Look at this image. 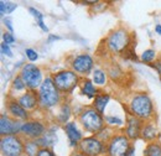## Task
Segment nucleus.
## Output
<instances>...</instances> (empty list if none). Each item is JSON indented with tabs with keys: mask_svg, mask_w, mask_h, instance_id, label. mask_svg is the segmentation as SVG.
<instances>
[{
	"mask_svg": "<svg viewBox=\"0 0 161 156\" xmlns=\"http://www.w3.org/2000/svg\"><path fill=\"white\" fill-rule=\"evenodd\" d=\"M39 99L42 108H52L60 102V91L57 89L51 77H47L42 82L39 92Z\"/></svg>",
	"mask_w": 161,
	"mask_h": 156,
	"instance_id": "obj_1",
	"label": "nucleus"
},
{
	"mask_svg": "<svg viewBox=\"0 0 161 156\" xmlns=\"http://www.w3.org/2000/svg\"><path fill=\"white\" fill-rule=\"evenodd\" d=\"M130 110L134 114V117L139 118V119H149L153 115L154 105L147 94L140 93L131 99Z\"/></svg>",
	"mask_w": 161,
	"mask_h": 156,
	"instance_id": "obj_2",
	"label": "nucleus"
},
{
	"mask_svg": "<svg viewBox=\"0 0 161 156\" xmlns=\"http://www.w3.org/2000/svg\"><path fill=\"white\" fill-rule=\"evenodd\" d=\"M80 123L83 125V128L87 131L91 133H98L99 130L103 129L104 125V120L102 114L94 108H87L82 112L80 114Z\"/></svg>",
	"mask_w": 161,
	"mask_h": 156,
	"instance_id": "obj_3",
	"label": "nucleus"
},
{
	"mask_svg": "<svg viewBox=\"0 0 161 156\" xmlns=\"http://www.w3.org/2000/svg\"><path fill=\"white\" fill-rule=\"evenodd\" d=\"M107 43H108V48L112 52H120V53H123L125 50L129 48L130 36L124 29H119V30H115L114 32H112L109 35Z\"/></svg>",
	"mask_w": 161,
	"mask_h": 156,
	"instance_id": "obj_4",
	"label": "nucleus"
},
{
	"mask_svg": "<svg viewBox=\"0 0 161 156\" xmlns=\"http://www.w3.org/2000/svg\"><path fill=\"white\" fill-rule=\"evenodd\" d=\"M20 76L22 81L25 82L26 87L30 88V91L36 89L37 87H41L42 84V73L40 68L35 64H25L20 72Z\"/></svg>",
	"mask_w": 161,
	"mask_h": 156,
	"instance_id": "obj_5",
	"label": "nucleus"
},
{
	"mask_svg": "<svg viewBox=\"0 0 161 156\" xmlns=\"http://www.w3.org/2000/svg\"><path fill=\"white\" fill-rule=\"evenodd\" d=\"M53 83L60 92H71L78 83V76L75 71H61L53 76Z\"/></svg>",
	"mask_w": 161,
	"mask_h": 156,
	"instance_id": "obj_6",
	"label": "nucleus"
},
{
	"mask_svg": "<svg viewBox=\"0 0 161 156\" xmlns=\"http://www.w3.org/2000/svg\"><path fill=\"white\" fill-rule=\"evenodd\" d=\"M0 149L4 156H20L25 150V145L19 136H4L0 142Z\"/></svg>",
	"mask_w": 161,
	"mask_h": 156,
	"instance_id": "obj_7",
	"label": "nucleus"
},
{
	"mask_svg": "<svg viewBox=\"0 0 161 156\" xmlns=\"http://www.w3.org/2000/svg\"><path fill=\"white\" fill-rule=\"evenodd\" d=\"M130 148L129 139L125 135H115L108 144V154L109 156H126Z\"/></svg>",
	"mask_w": 161,
	"mask_h": 156,
	"instance_id": "obj_8",
	"label": "nucleus"
},
{
	"mask_svg": "<svg viewBox=\"0 0 161 156\" xmlns=\"http://www.w3.org/2000/svg\"><path fill=\"white\" fill-rule=\"evenodd\" d=\"M80 150L86 156H98L104 151V145L98 137H86L80 142Z\"/></svg>",
	"mask_w": 161,
	"mask_h": 156,
	"instance_id": "obj_9",
	"label": "nucleus"
},
{
	"mask_svg": "<svg viewBox=\"0 0 161 156\" xmlns=\"http://www.w3.org/2000/svg\"><path fill=\"white\" fill-rule=\"evenodd\" d=\"M22 124L24 123L16 121L10 117H8L6 114H3L0 118V134H1V136H10V135L20 133Z\"/></svg>",
	"mask_w": 161,
	"mask_h": 156,
	"instance_id": "obj_10",
	"label": "nucleus"
},
{
	"mask_svg": "<svg viewBox=\"0 0 161 156\" xmlns=\"http://www.w3.org/2000/svg\"><path fill=\"white\" fill-rule=\"evenodd\" d=\"M21 133L25 134L31 140L40 139L45 134V125L40 121H25L21 128Z\"/></svg>",
	"mask_w": 161,
	"mask_h": 156,
	"instance_id": "obj_11",
	"label": "nucleus"
},
{
	"mask_svg": "<svg viewBox=\"0 0 161 156\" xmlns=\"http://www.w3.org/2000/svg\"><path fill=\"white\" fill-rule=\"evenodd\" d=\"M93 68V58L89 55H78L72 61V70L76 73L86 75Z\"/></svg>",
	"mask_w": 161,
	"mask_h": 156,
	"instance_id": "obj_12",
	"label": "nucleus"
},
{
	"mask_svg": "<svg viewBox=\"0 0 161 156\" xmlns=\"http://www.w3.org/2000/svg\"><path fill=\"white\" fill-rule=\"evenodd\" d=\"M18 102H19V104H20L24 109L30 110V109H34V108L37 107V104L40 103V99H39V96L34 91H29L25 94H22L19 98Z\"/></svg>",
	"mask_w": 161,
	"mask_h": 156,
	"instance_id": "obj_13",
	"label": "nucleus"
},
{
	"mask_svg": "<svg viewBox=\"0 0 161 156\" xmlns=\"http://www.w3.org/2000/svg\"><path fill=\"white\" fill-rule=\"evenodd\" d=\"M141 120L136 117H130L128 119V125H126V137L135 140L141 134Z\"/></svg>",
	"mask_w": 161,
	"mask_h": 156,
	"instance_id": "obj_14",
	"label": "nucleus"
},
{
	"mask_svg": "<svg viewBox=\"0 0 161 156\" xmlns=\"http://www.w3.org/2000/svg\"><path fill=\"white\" fill-rule=\"evenodd\" d=\"M64 129H66L67 136H68L69 141H71V145H72V146L80 145L78 142L82 141V134H80V130L77 129L76 124H75V123H67L66 126H64Z\"/></svg>",
	"mask_w": 161,
	"mask_h": 156,
	"instance_id": "obj_15",
	"label": "nucleus"
},
{
	"mask_svg": "<svg viewBox=\"0 0 161 156\" xmlns=\"http://www.w3.org/2000/svg\"><path fill=\"white\" fill-rule=\"evenodd\" d=\"M8 110L13 117L16 118V119H20V120H25L29 117L27 110L21 107L19 102H9L8 103Z\"/></svg>",
	"mask_w": 161,
	"mask_h": 156,
	"instance_id": "obj_16",
	"label": "nucleus"
},
{
	"mask_svg": "<svg viewBox=\"0 0 161 156\" xmlns=\"http://www.w3.org/2000/svg\"><path fill=\"white\" fill-rule=\"evenodd\" d=\"M141 136H142L144 140H146V141H151V140H154L155 137L158 136V129L155 128L154 124L147 123L141 129Z\"/></svg>",
	"mask_w": 161,
	"mask_h": 156,
	"instance_id": "obj_17",
	"label": "nucleus"
},
{
	"mask_svg": "<svg viewBox=\"0 0 161 156\" xmlns=\"http://www.w3.org/2000/svg\"><path fill=\"white\" fill-rule=\"evenodd\" d=\"M109 102V96L108 94H99L94 99V109H97L101 114H103L107 104Z\"/></svg>",
	"mask_w": 161,
	"mask_h": 156,
	"instance_id": "obj_18",
	"label": "nucleus"
},
{
	"mask_svg": "<svg viewBox=\"0 0 161 156\" xmlns=\"http://www.w3.org/2000/svg\"><path fill=\"white\" fill-rule=\"evenodd\" d=\"M36 142L47 149V146H51V145H53L56 142V136H55L53 133H47V134H43L40 139H37Z\"/></svg>",
	"mask_w": 161,
	"mask_h": 156,
	"instance_id": "obj_19",
	"label": "nucleus"
},
{
	"mask_svg": "<svg viewBox=\"0 0 161 156\" xmlns=\"http://www.w3.org/2000/svg\"><path fill=\"white\" fill-rule=\"evenodd\" d=\"M145 156H161V144L160 142H151L146 146Z\"/></svg>",
	"mask_w": 161,
	"mask_h": 156,
	"instance_id": "obj_20",
	"label": "nucleus"
},
{
	"mask_svg": "<svg viewBox=\"0 0 161 156\" xmlns=\"http://www.w3.org/2000/svg\"><path fill=\"white\" fill-rule=\"evenodd\" d=\"M96 93H97V89H96V87L93 86V83L91 82V81H84V83H83V87H82V94H84V96H87V97L92 98L96 96Z\"/></svg>",
	"mask_w": 161,
	"mask_h": 156,
	"instance_id": "obj_21",
	"label": "nucleus"
},
{
	"mask_svg": "<svg viewBox=\"0 0 161 156\" xmlns=\"http://www.w3.org/2000/svg\"><path fill=\"white\" fill-rule=\"evenodd\" d=\"M39 151V144L36 142V140L25 142V153L27 154V156H37Z\"/></svg>",
	"mask_w": 161,
	"mask_h": 156,
	"instance_id": "obj_22",
	"label": "nucleus"
},
{
	"mask_svg": "<svg viewBox=\"0 0 161 156\" xmlns=\"http://www.w3.org/2000/svg\"><path fill=\"white\" fill-rule=\"evenodd\" d=\"M15 9H16V4L10 3V1H4V0L0 1V11H1V15L11 14Z\"/></svg>",
	"mask_w": 161,
	"mask_h": 156,
	"instance_id": "obj_23",
	"label": "nucleus"
},
{
	"mask_svg": "<svg viewBox=\"0 0 161 156\" xmlns=\"http://www.w3.org/2000/svg\"><path fill=\"white\" fill-rule=\"evenodd\" d=\"M105 79H107V75H105V72H104L103 70H99V68L94 70V72H93V82H94L96 84H98V86H104Z\"/></svg>",
	"mask_w": 161,
	"mask_h": 156,
	"instance_id": "obj_24",
	"label": "nucleus"
},
{
	"mask_svg": "<svg viewBox=\"0 0 161 156\" xmlns=\"http://www.w3.org/2000/svg\"><path fill=\"white\" fill-rule=\"evenodd\" d=\"M69 114H71V109H69V105L68 104H64L62 108H61V112L58 114V120L61 123H66L69 118Z\"/></svg>",
	"mask_w": 161,
	"mask_h": 156,
	"instance_id": "obj_25",
	"label": "nucleus"
},
{
	"mask_svg": "<svg viewBox=\"0 0 161 156\" xmlns=\"http://www.w3.org/2000/svg\"><path fill=\"white\" fill-rule=\"evenodd\" d=\"M155 56H156V52H155L154 50H146V51H144L142 55H141V61H142V62H146V63L153 62V61L155 59Z\"/></svg>",
	"mask_w": 161,
	"mask_h": 156,
	"instance_id": "obj_26",
	"label": "nucleus"
},
{
	"mask_svg": "<svg viewBox=\"0 0 161 156\" xmlns=\"http://www.w3.org/2000/svg\"><path fill=\"white\" fill-rule=\"evenodd\" d=\"M29 11L37 19V21H39V25H40V27L43 30V31H47V27L45 26V24H43V21H42V19H43V16H42V14H41L39 10H36V9H34V8H30L29 9Z\"/></svg>",
	"mask_w": 161,
	"mask_h": 156,
	"instance_id": "obj_27",
	"label": "nucleus"
},
{
	"mask_svg": "<svg viewBox=\"0 0 161 156\" xmlns=\"http://www.w3.org/2000/svg\"><path fill=\"white\" fill-rule=\"evenodd\" d=\"M25 87H26V84H25V82L22 81L21 76H18V77L14 79V88H15L16 91H22V89H25Z\"/></svg>",
	"mask_w": 161,
	"mask_h": 156,
	"instance_id": "obj_28",
	"label": "nucleus"
},
{
	"mask_svg": "<svg viewBox=\"0 0 161 156\" xmlns=\"http://www.w3.org/2000/svg\"><path fill=\"white\" fill-rule=\"evenodd\" d=\"M25 53H26L27 58L30 59L31 62H34V61H36V59L39 58V55H37V52H36V51H34L32 48H27V50L25 51Z\"/></svg>",
	"mask_w": 161,
	"mask_h": 156,
	"instance_id": "obj_29",
	"label": "nucleus"
},
{
	"mask_svg": "<svg viewBox=\"0 0 161 156\" xmlns=\"http://www.w3.org/2000/svg\"><path fill=\"white\" fill-rule=\"evenodd\" d=\"M105 120L108 121V124H112V125H121L123 124L121 119L117 117H105Z\"/></svg>",
	"mask_w": 161,
	"mask_h": 156,
	"instance_id": "obj_30",
	"label": "nucleus"
},
{
	"mask_svg": "<svg viewBox=\"0 0 161 156\" xmlns=\"http://www.w3.org/2000/svg\"><path fill=\"white\" fill-rule=\"evenodd\" d=\"M1 52H3V55L8 56V57H13V52H11L9 45H6V43H4V42L1 43Z\"/></svg>",
	"mask_w": 161,
	"mask_h": 156,
	"instance_id": "obj_31",
	"label": "nucleus"
},
{
	"mask_svg": "<svg viewBox=\"0 0 161 156\" xmlns=\"http://www.w3.org/2000/svg\"><path fill=\"white\" fill-rule=\"evenodd\" d=\"M3 39H4V43H6V45H10V43H14L15 42L14 36L11 34H9V32H5L3 35Z\"/></svg>",
	"mask_w": 161,
	"mask_h": 156,
	"instance_id": "obj_32",
	"label": "nucleus"
},
{
	"mask_svg": "<svg viewBox=\"0 0 161 156\" xmlns=\"http://www.w3.org/2000/svg\"><path fill=\"white\" fill-rule=\"evenodd\" d=\"M37 156H55V155H53V153H52V151H50L48 149L42 148V149H40V151H39Z\"/></svg>",
	"mask_w": 161,
	"mask_h": 156,
	"instance_id": "obj_33",
	"label": "nucleus"
},
{
	"mask_svg": "<svg viewBox=\"0 0 161 156\" xmlns=\"http://www.w3.org/2000/svg\"><path fill=\"white\" fill-rule=\"evenodd\" d=\"M4 22H5V25L8 26L9 31H10V32H13V30H14V29H13V26H11V21H10V19H5Z\"/></svg>",
	"mask_w": 161,
	"mask_h": 156,
	"instance_id": "obj_34",
	"label": "nucleus"
},
{
	"mask_svg": "<svg viewBox=\"0 0 161 156\" xmlns=\"http://www.w3.org/2000/svg\"><path fill=\"white\" fill-rule=\"evenodd\" d=\"M155 68L158 70V72L161 75V61H158V62L155 63Z\"/></svg>",
	"mask_w": 161,
	"mask_h": 156,
	"instance_id": "obj_35",
	"label": "nucleus"
},
{
	"mask_svg": "<svg viewBox=\"0 0 161 156\" xmlns=\"http://www.w3.org/2000/svg\"><path fill=\"white\" fill-rule=\"evenodd\" d=\"M134 153H135V149H134V146H131V148L129 149L128 155H126V156H134Z\"/></svg>",
	"mask_w": 161,
	"mask_h": 156,
	"instance_id": "obj_36",
	"label": "nucleus"
},
{
	"mask_svg": "<svg viewBox=\"0 0 161 156\" xmlns=\"http://www.w3.org/2000/svg\"><path fill=\"white\" fill-rule=\"evenodd\" d=\"M155 31H156L158 35H161V25H156L155 26Z\"/></svg>",
	"mask_w": 161,
	"mask_h": 156,
	"instance_id": "obj_37",
	"label": "nucleus"
},
{
	"mask_svg": "<svg viewBox=\"0 0 161 156\" xmlns=\"http://www.w3.org/2000/svg\"><path fill=\"white\" fill-rule=\"evenodd\" d=\"M73 156H86V155H83V154L80 153V154H77V155H73Z\"/></svg>",
	"mask_w": 161,
	"mask_h": 156,
	"instance_id": "obj_38",
	"label": "nucleus"
}]
</instances>
